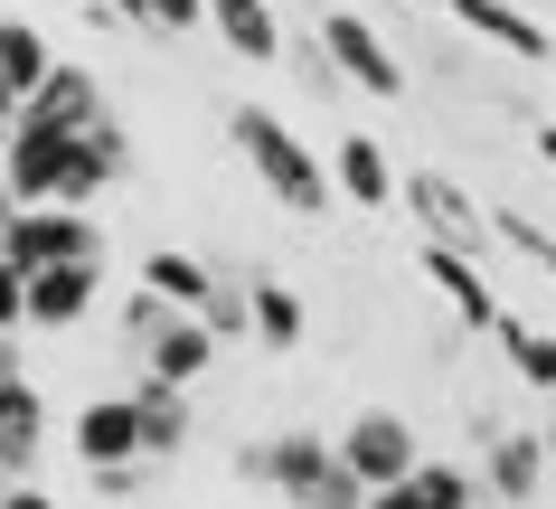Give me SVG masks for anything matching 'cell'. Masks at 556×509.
<instances>
[{
	"instance_id": "6da1fadb",
	"label": "cell",
	"mask_w": 556,
	"mask_h": 509,
	"mask_svg": "<svg viewBox=\"0 0 556 509\" xmlns=\"http://www.w3.org/2000/svg\"><path fill=\"white\" fill-rule=\"evenodd\" d=\"M227 142L255 161V180H264V199H274V208L321 217L330 199H340V189H330V161L302 142L283 114H264V104H227Z\"/></svg>"
},
{
	"instance_id": "7a4b0ae2",
	"label": "cell",
	"mask_w": 556,
	"mask_h": 509,
	"mask_svg": "<svg viewBox=\"0 0 556 509\" xmlns=\"http://www.w3.org/2000/svg\"><path fill=\"white\" fill-rule=\"evenodd\" d=\"M236 472H245V481H274L293 509H368V491L350 481L340 444H321V434H274V444H245V453H236Z\"/></svg>"
},
{
	"instance_id": "3957f363",
	"label": "cell",
	"mask_w": 556,
	"mask_h": 509,
	"mask_svg": "<svg viewBox=\"0 0 556 509\" xmlns=\"http://www.w3.org/2000/svg\"><path fill=\"white\" fill-rule=\"evenodd\" d=\"M321 58H330V76L358 86V94H406V58L387 48V29L368 20V10H350V0L321 10Z\"/></svg>"
},
{
	"instance_id": "277c9868",
	"label": "cell",
	"mask_w": 556,
	"mask_h": 509,
	"mask_svg": "<svg viewBox=\"0 0 556 509\" xmlns=\"http://www.w3.org/2000/svg\"><path fill=\"white\" fill-rule=\"evenodd\" d=\"M0 255H10L20 273L104 265V227H94V208H20V217H10V237H0Z\"/></svg>"
},
{
	"instance_id": "5b68a950",
	"label": "cell",
	"mask_w": 556,
	"mask_h": 509,
	"mask_svg": "<svg viewBox=\"0 0 556 509\" xmlns=\"http://www.w3.org/2000/svg\"><path fill=\"white\" fill-rule=\"evenodd\" d=\"M66 180H76V132H48V123H10V151H0V189L20 208H66Z\"/></svg>"
},
{
	"instance_id": "8992f818",
	"label": "cell",
	"mask_w": 556,
	"mask_h": 509,
	"mask_svg": "<svg viewBox=\"0 0 556 509\" xmlns=\"http://www.w3.org/2000/svg\"><path fill=\"white\" fill-rule=\"evenodd\" d=\"M340 462H350L358 491H396V481H415L425 444H415V424L396 416V406H368V416H350V434H340Z\"/></svg>"
},
{
	"instance_id": "52a82bcc",
	"label": "cell",
	"mask_w": 556,
	"mask_h": 509,
	"mask_svg": "<svg viewBox=\"0 0 556 509\" xmlns=\"http://www.w3.org/2000/svg\"><path fill=\"white\" fill-rule=\"evenodd\" d=\"M396 199L415 208V227H425L434 245H463V255H481V237H491L481 199H471L453 170H406V180H396Z\"/></svg>"
},
{
	"instance_id": "ba28073f",
	"label": "cell",
	"mask_w": 556,
	"mask_h": 509,
	"mask_svg": "<svg viewBox=\"0 0 556 509\" xmlns=\"http://www.w3.org/2000/svg\"><path fill=\"white\" fill-rule=\"evenodd\" d=\"M443 10H453V29H471L481 48H500V58L556 66V29H547V20H528L519 0H443Z\"/></svg>"
},
{
	"instance_id": "9c48e42d",
	"label": "cell",
	"mask_w": 556,
	"mask_h": 509,
	"mask_svg": "<svg viewBox=\"0 0 556 509\" xmlns=\"http://www.w3.org/2000/svg\"><path fill=\"white\" fill-rule=\"evenodd\" d=\"M481 444H491V462H481V491H491L500 509H528L538 491H547V444H538V434L481 424Z\"/></svg>"
},
{
	"instance_id": "30bf717a",
	"label": "cell",
	"mask_w": 556,
	"mask_h": 509,
	"mask_svg": "<svg viewBox=\"0 0 556 509\" xmlns=\"http://www.w3.org/2000/svg\"><path fill=\"white\" fill-rule=\"evenodd\" d=\"M415 273H425V283H434L471 330H500V293H491V273L471 265L463 245H434V237H425V245H415Z\"/></svg>"
},
{
	"instance_id": "8fae6325",
	"label": "cell",
	"mask_w": 556,
	"mask_h": 509,
	"mask_svg": "<svg viewBox=\"0 0 556 509\" xmlns=\"http://www.w3.org/2000/svg\"><path fill=\"white\" fill-rule=\"evenodd\" d=\"M396 161H387V142H368V132H340L330 142V189L350 199V208H396Z\"/></svg>"
},
{
	"instance_id": "7c38bea8",
	"label": "cell",
	"mask_w": 556,
	"mask_h": 509,
	"mask_svg": "<svg viewBox=\"0 0 556 509\" xmlns=\"http://www.w3.org/2000/svg\"><path fill=\"white\" fill-rule=\"evenodd\" d=\"M76 462H86V472H123V462H142L132 396H94V406H76Z\"/></svg>"
},
{
	"instance_id": "4fadbf2b",
	"label": "cell",
	"mask_w": 556,
	"mask_h": 509,
	"mask_svg": "<svg viewBox=\"0 0 556 509\" xmlns=\"http://www.w3.org/2000/svg\"><path fill=\"white\" fill-rule=\"evenodd\" d=\"M38 453H48V396L29 378H10L0 387V481H29Z\"/></svg>"
},
{
	"instance_id": "5bb4252c",
	"label": "cell",
	"mask_w": 556,
	"mask_h": 509,
	"mask_svg": "<svg viewBox=\"0 0 556 509\" xmlns=\"http://www.w3.org/2000/svg\"><path fill=\"white\" fill-rule=\"evenodd\" d=\"M114 180H132V132L104 114L94 132H76V180H66V208H94Z\"/></svg>"
},
{
	"instance_id": "9a60e30c",
	"label": "cell",
	"mask_w": 556,
	"mask_h": 509,
	"mask_svg": "<svg viewBox=\"0 0 556 509\" xmlns=\"http://www.w3.org/2000/svg\"><path fill=\"white\" fill-rule=\"evenodd\" d=\"M104 293V265H48L29 273V330H76Z\"/></svg>"
},
{
	"instance_id": "2e32d148",
	"label": "cell",
	"mask_w": 556,
	"mask_h": 509,
	"mask_svg": "<svg viewBox=\"0 0 556 509\" xmlns=\"http://www.w3.org/2000/svg\"><path fill=\"white\" fill-rule=\"evenodd\" d=\"M20 123H48V132H94V123H104V86H94L86 66H58V76L20 104Z\"/></svg>"
},
{
	"instance_id": "e0dca14e",
	"label": "cell",
	"mask_w": 556,
	"mask_h": 509,
	"mask_svg": "<svg viewBox=\"0 0 556 509\" xmlns=\"http://www.w3.org/2000/svg\"><path fill=\"white\" fill-rule=\"evenodd\" d=\"M207 359H217V330H207L199 311H179V321L142 349V378H161V387H199V378H207Z\"/></svg>"
},
{
	"instance_id": "ac0fdd59",
	"label": "cell",
	"mask_w": 556,
	"mask_h": 509,
	"mask_svg": "<svg viewBox=\"0 0 556 509\" xmlns=\"http://www.w3.org/2000/svg\"><path fill=\"white\" fill-rule=\"evenodd\" d=\"M207 29L227 38L236 58H255V66L283 58V20H274V0H207Z\"/></svg>"
},
{
	"instance_id": "d6986e66",
	"label": "cell",
	"mask_w": 556,
	"mask_h": 509,
	"mask_svg": "<svg viewBox=\"0 0 556 509\" xmlns=\"http://www.w3.org/2000/svg\"><path fill=\"white\" fill-rule=\"evenodd\" d=\"M142 293H161L170 302V311H207V302H217V265H207V255H142Z\"/></svg>"
},
{
	"instance_id": "ffe728a7",
	"label": "cell",
	"mask_w": 556,
	"mask_h": 509,
	"mask_svg": "<svg viewBox=\"0 0 556 509\" xmlns=\"http://www.w3.org/2000/svg\"><path fill=\"white\" fill-rule=\"evenodd\" d=\"M0 76H10V94H20V104L58 76V48H48V29H38V20H0Z\"/></svg>"
},
{
	"instance_id": "44dd1931",
	"label": "cell",
	"mask_w": 556,
	"mask_h": 509,
	"mask_svg": "<svg viewBox=\"0 0 556 509\" xmlns=\"http://www.w3.org/2000/svg\"><path fill=\"white\" fill-rule=\"evenodd\" d=\"M132 424H142V453H179L189 444V387L142 378V387H132Z\"/></svg>"
},
{
	"instance_id": "7402d4cb",
	"label": "cell",
	"mask_w": 556,
	"mask_h": 509,
	"mask_svg": "<svg viewBox=\"0 0 556 509\" xmlns=\"http://www.w3.org/2000/svg\"><path fill=\"white\" fill-rule=\"evenodd\" d=\"M491 340H500V359L519 368V378H528L538 396H556V330L519 321V311H500V330H491Z\"/></svg>"
},
{
	"instance_id": "603a6c76",
	"label": "cell",
	"mask_w": 556,
	"mask_h": 509,
	"mask_svg": "<svg viewBox=\"0 0 556 509\" xmlns=\"http://www.w3.org/2000/svg\"><path fill=\"white\" fill-rule=\"evenodd\" d=\"M245 302H255V340H264V349H293V340H302V293H293V283L255 273V283H245Z\"/></svg>"
},
{
	"instance_id": "cb8c5ba5",
	"label": "cell",
	"mask_w": 556,
	"mask_h": 509,
	"mask_svg": "<svg viewBox=\"0 0 556 509\" xmlns=\"http://www.w3.org/2000/svg\"><path fill=\"white\" fill-rule=\"evenodd\" d=\"M123 29H142V38H189L207 29V0H104Z\"/></svg>"
},
{
	"instance_id": "d4e9b609",
	"label": "cell",
	"mask_w": 556,
	"mask_h": 509,
	"mask_svg": "<svg viewBox=\"0 0 556 509\" xmlns=\"http://www.w3.org/2000/svg\"><path fill=\"white\" fill-rule=\"evenodd\" d=\"M406 491H415V509H471V500H481V481H471L463 462H415Z\"/></svg>"
},
{
	"instance_id": "484cf974",
	"label": "cell",
	"mask_w": 556,
	"mask_h": 509,
	"mask_svg": "<svg viewBox=\"0 0 556 509\" xmlns=\"http://www.w3.org/2000/svg\"><path fill=\"white\" fill-rule=\"evenodd\" d=\"M179 311L161 293H142V283H132V293H123V340H132V349H151V340H161V330H170Z\"/></svg>"
},
{
	"instance_id": "4316f807",
	"label": "cell",
	"mask_w": 556,
	"mask_h": 509,
	"mask_svg": "<svg viewBox=\"0 0 556 509\" xmlns=\"http://www.w3.org/2000/svg\"><path fill=\"white\" fill-rule=\"evenodd\" d=\"M491 227H500V237H509V245H519V255H528V265H538V273H547V283H556V237H547V227H538V217H519V208H500Z\"/></svg>"
},
{
	"instance_id": "83f0119b",
	"label": "cell",
	"mask_w": 556,
	"mask_h": 509,
	"mask_svg": "<svg viewBox=\"0 0 556 509\" xmlns=\"http://www.w3.org/2000/svg\"><path fill=\"white\" fill-rule=\"evenodd\" d=\"M0 330H29V273L0 255Z\"/></svg>"
},
{
	"instance_id": "f1b7e54d",
	"label": "cell",
	"mask_w": 556,
	"mask_h": 509,
	"mask_svg": "<svg viewBox=\"0 0 556 509\" xmlns=\"http://www.w3.org/2000/svg\"><path fill=\"white\" fill-rule=\"evenodd\" d=\"M0 509H58V500H48V491H29V481H10V491H0Z\"/></svg>"
},
{
	"instance_id": "f546056e",
	"label": "cell",
	"mask_w": 556,
	"mask_h": 509,
	"mask_svg": "<svg viewBox=\"0 0 556 509\" xmlns=\"http://www.w3.org/2000/svg\"><path fill=\"white\" fill-rule=\"evenodd\" d=\"M10 378H29V368H20V330H0V387H10Z\"/></svg>"
},
{
	"instance_id": "4dcf8cb0",
	"label": "cell",
	"mask_w": 556,
	"mask_h": 509,
	"mask_svg": "<svg viewBox=\"0 0 556 509\" xmlns=\"http://www.w3.org/2000/svg\"><path fill=\"white\" fill-rule=\"evenodd\" d=\"M368 509H415V491L396 481V491H368Z\"/></svg>"
},
{
	"instance_id": "1f68e13d",
	"label": "cell",
	"mask_w": 556,
	"mask_h": 509,
	"mask_svg": "<svg viewBox=\"0 0 556 509\" xmlns=\"http://www.w3.org/2000/svg\"><path fill=\"white\" fill-rule=\"evenodd\" d=\"M538 161H547V170H556V123H538Z\"/></svg>"
},
{
	"instance_id": "d6a6232c",
	"label": "cell",
	"mask_w": 556,
	"mask_h": 509,
	"mask_svg": "<svg viewBox=\"0 0 556 509\" xmlns=\"http://www.w3.org/2000/svg\"><path fill=\"white\" fill-rule=\"evenodd\" d=\"M538 444H547V462H556V406H547V424H538Z\"/></svg>"
},
{
	"instance_id": "836d02e7",
	"label": "cell",
	"mask_w": 556,
	"mask_h": 509,
	"mask_svg": "<svg viewBox=\"0 0 556 509\" xmlns=\"http://www.w3.org/2000/svg\"><path fill=\"white\" fill-rule=\"evenodd\" d=\"M0 114H20V94H10V76H0Z\"/></svg>"
},
{
	"instance_id": "e575fe53",
	"label": "cell",
	"mask_w": 556,
	"mask_h": 509,
	"mask_svg": "<svg viewBox=\"0 0 556 509\" xmlns=\"http://www.w3.org/2000/svg\"><path fill=\"white\" fill-rule=\"evenodd\" d=\"M10 123H20V114H0V151H10Z\"/></svg>"
},
{
	"instance_id": "d590c367",
	"label": "cell",
	"mask_w": 556,
	"mask_h": 509,
	"mask_svg": "<svg viewBox=\"0 0 556 509\" xmlns=\"http://www.w3.org/2000/svg\"><path fill=\"white\" fill-rule=\"evenodd\" d=\"M406 10H443V0H406Z\"/></svg>"
}]
</instances>
